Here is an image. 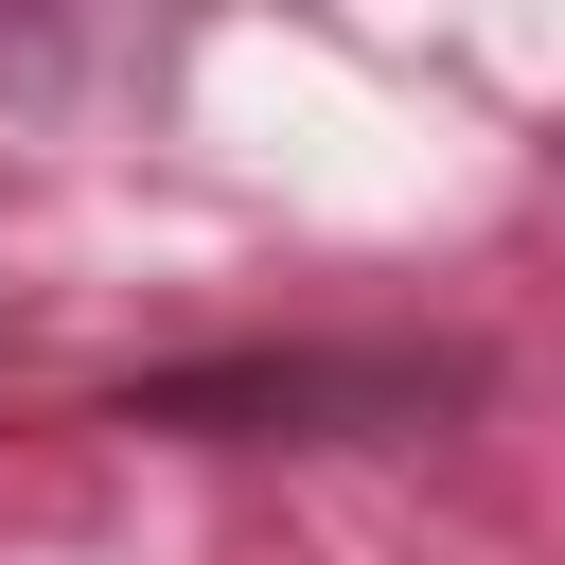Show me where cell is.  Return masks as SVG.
I'll return each mask as SVG.
<instances>
[{
  "instance_id": "cell-1",
  "label": "cell",
  "mask_w": 565,
  "mask_h": 565,
  "mask_svg": "<svg viewBox=\"0 0 565 565\" xmlns=\"http://www.w3.org/2000/svg\"><path fill=\"white\" fill-rule=\"evenodd\" d=\"M318 406H388V424H406V406H459V371H406V353L318 371V353H300V371H177V388H159V424H212V441H282V424H318Z\"/></svg>"
}]
</instances>
